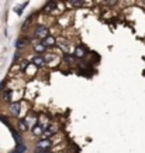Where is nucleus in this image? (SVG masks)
<instances>
[{"instance_id": "f257e3e1", "label": "nucleus", "mask_w": 145, "mask_h": 153, "mask_svg": "<svg viewBox=\"0 0 145 153\" xmlns=\"http://www.w3.org/2000/svg\"><path fill=\"white\" fill-rule=\"evenodd\" d=\"M51 146H52V142H51V139H41L40 142H37L35 153H45V152H49Z\"/></svg>"}, {"instance_id": "f03ea898", "label": "nucleus", "mask_w": 145, "mask_h": 153, "mask_svg": "<svg viewBox=\"0 0 145 153\" xmlns=\"http://www.w3.org/2000/svg\"><path fill=\"white\" fill-rule=\"evenodd\" d=\"M49 31L47 27H44V26H38L35 30H34V37L35 38H40V40H44V38H47L49 36Z\"/></svg>"}, {"instance_id": "7ed1b4c3", "label": "nucleus", "mask_w": 145, "mask_h": 153, "mask_svg": "<svg viewBox=\"0 0 145 153\" xmlns=\"http://www.w3.org/2000/svg\"><path fill=\"white\" fill-rule=\"evenodd\" d=\"M58 45L61 47V50L64 51L65 54H70L72 51H73V45L69 43V41H66V40H61V41H58Z\"/></svg>"}, {"instance_id": "20e7f679", "label": "nucleus", "mask_w": 145, "mask_h": 153, "mask_svg": "<svg viewBox=\"0 0 145 153\" xmlns=\"http://www.w3.org/2000/svg\"><path fill=\"white\" fill-rule=\"evenodd\" d=\"M56 131H58V129H56V126L52 128V125H49L48 128H45V129H44V132H42V135H41V136H42V139H49L51 136H54L55 133H56Z\"/></svg>"}, {"instance_id": "39448f33", "label": "nucleus", "mask_w": 145, "mask_h": 153, "mask_svg": "<svg viewBox=\"0 0 145 153\" xmlns=\"http://www.w3.org/2000/svg\"><path fill=\"white\" fill-rule=\"evenodd\" d=\"M73 54H75L73 57H76V58H83L86 55V48L83 45H78L73 48Z\"/></svg>"}, {"instance_id": "423d86ee", "label": "nucleus", "mask_w": 145, "mask_h": 153, "mask_svg": "<svg viewBox=\"0 0 145 153\" xmlns=\"http://www.w3.org/2000/svg\"><path fill=\"white\" fill-rule=\"evenodd\" d=\"M42 44L45 48H47V47H54L55 44H56V40H55V37H52V36H48L47 38L42 40Z\"/></svg>"}, {"instance_id": "0eeeda50", "label": "nucleus", "mask_w": 145, "mask_h": 153, "mask_svg": "<svg viewBox=\"0 0 145 153\" xmlns=\"http://www.w3.org/2000/svg\"><path fill=\"white\" fill-rule=\"evenodd\" d=\"M32 62H34V65H35V67H42V65H45V60H44L42 55H35V57L32 58Z\"/></svg>"}, {"instance_id": "6e6552de", "label": "nucleus", "mask_w": 145, "mask_h": 153, "mask_svg": "<svg viewBox=\"0 0 145 153\" xmlns=\"http://www.w3.org/2000/svg\"><path fill=\"white\" fill-rule=\"evenodd\" d=\"M10 112L13 116H18V114H20V104H18V102L11 104L10 105Z\"/></svg>"}, {"instance_id": "1a4fd4ad", "label": "nucleus", "mask_w": 145, "mask_h": 153, "mask_svg": "<svg viewBox=\"0 0 145 153\" xmlns=\"http://www.w3.org/2000/svg\"><path fill=\"white\" fill-rule=\"evenodd\" d=\"M31 131H32V133H34V136H41V135H42V132H44V129L38 125V123H35V125L31 128Z\"/></svg>"}, {"instance_id": "9d476101", "label": "nucleus", "mask_w": 145, "mask_h": 153, "mask_svg": "<svg viewBox=\"0 0 145 153\" xmlns=\"http://www.w3.org/2000/svg\"><path fill=\"white\" fill-rule=\"evenodd\" d=\"M34 50H35V53H38V55H41L45 51V47H44L42 43H38V44H34Z\"/></svg>"}, {"instance_id": "9b49d317", "label": "nucleus", "mask_w": 145, "mask_h": 153, "mask_svg": "<svg viewBox=\"0 0 145 153\" xmlns=\"http://www.w3.org/2000/svg\"><path fill=\"white\" fill-rule=\"evenodd\" d=\"M18 129H20L21 132H26L28 129V126H27V123H26V120L24 119L18 120Z\"/></svg>"}, {"instance_id": "f8f14e48", "label": "nucleus", "mask_w": 145, "mask_h": 153, "mask_svg": "<svg viewBox=\"0 0 145 153\" xmlns=\"http://www.w3.org/2000/svg\"><path fill=\"white\" fill-rule=\"evenodd\" d=\"M54 7H55V3H51V1H49L48 4L44 7V11H45V13H49V11H51V9H54Z\"/></svg>"}, {"instance_id": "ddd939ff", "label": "nucleus", "mask_w": 145, "mask_h": 153, "mask_svg": "<svg viewBox=\"0 0 145 153\" xmlns=\"http://www.w3.org/2000/svg\"><path fill=\"white\" fill-rule=\"evenodd\" d=\"M24 150H26V146L20 143V145L17 146V149H16V150H14V152H13V153H24Z\"/></svg>"}, {"instance_id": "4468645a", "label": "nucleus", "mask_w": 145, "mask_h": 153, "mask_svg": "<svg viewBox=\"0 0 145 153\" xmlns=\"http://www.w3.org/2000/svg\"><path fill=\"white\" fill-rule=\"evenodd\" d=\"M3 99H4V101H11V91L10 89L3 94Z\"/></svg>"}, {"instance_id": "2eb2a0df", "label": "nucleus", "mask_w": 145, "mask_h": 153, "mask_svg": "<svg viewBox=\"0 0 145 153\" xmlns=\"http://www.w3.org/2000/svg\"><path fill=\"white\" fill-rule=\"evenodd\" d=\"M27 43H28V41L26 40V38H24V40H18V41H17V48H21V47H24Z\"/></svg>"}, {"instance_id": "dca6fc26", "label": "nucleus", "mask_w": 145, "mask_h": 153, "mask_svg": "<svg viewBox=\"0 0 145 153\" xmlns=\"http://www.w3.org/2000/svg\"><path fill=\"white\" fill-rule=\"evenodd\" d=\"M64 60L68 61V62H73V61H75V57H69V54H66V55H64Z\"/></svg>"}, {"instance_id": "f3484780", "label": "nucleus", "mask_w": 145, "mask_h": 153, "mask_svg": "<svg viewBox=\"0 0 145 153\" xmlns=\"http://www.w3.org/2000/svg\"><path fill=\"white\" fill-rule=\"evenodd\" d=\"M85 4H86L85 1H72V6H75V7H82Z\"/></svg>"}, {"instance_id": "a211bd4d", "label": "nucleus", "mask_w": 145, "mask_h": 153, "mask_svg": "<svg viewBox=\"0 0 145 153\" xmlns=\"http://www.w3.org/2000/svg\"><path fill=\"white\" fill-rule=\"evenodd\" d=\"M16 13L18 14V16H20V14L23 13V9H18V7H17V9H16Z\"/></svg>"}, {"instance_id": "6ab92c4d", "label": "nucleus", "mask_w": 145, "mask_h": 153, "mask_svg": "<svg viewBox=\"0 0 145 153\" xmlns=\"http://www.w3.org/2000/svg\"><path fill=\"white\" fill-rule=\"evenodd\" d=\"M45 153H49V152H45Z\"/></svg>"}]
</instances>
